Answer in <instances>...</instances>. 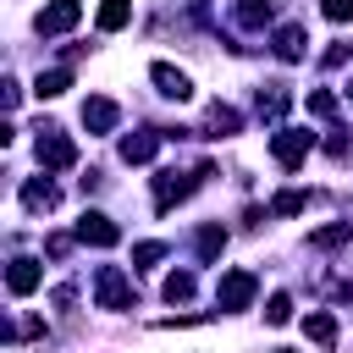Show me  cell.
Listing matches in <instances>:
<instances>
[{
    "mask_svg": "<svg viewBox=\"0 0 353 353\" xmlns=\"http://www.w3.org/2000/svg\"><path fill=\"white\" fill-rule=\"evenodd\" d=\"M94 303L99 309H132V276L121 265H99L94 270Z\"/></svg>",
    "mask_w": 353,
    "mask_h": 353,
    "instance_id": "6da1fadb",
    "label": "cell"
},
{
    "mask_svg": "<svg viewBox=\"0 0 353 353\" xmlns=\"http://www.w3.org/2000/svg\"><path fill=\"white\" fill-rule=\"evenodd\" d=\"M309 149H314V132H303V127H276V132H270V160H276L281 171H298Z\"/></svg>",
    "mask_w": 353,
    "mask_h": 353,
    "instance_id": "7a4b0ae2",
    "label": "cell"
},
{
    "mask_svg": "<svg viewBox=\"0 0 353 353\" xmlns=\"http://www.w3.org/2000/svg\"><path fill=\"white\" fill-rule=\"evenodd\" d=\"M39 165L44 171H72L77 165V143L61 127H39Z\"/></svg>",
    "mask_w": 353,
    "mask_h": 353,
    "instance_id": "3957f363",
    "label": "cell"
},
{
    "mask_svg": "<svg viewBox=\"0 0 353 353\" xmlns=\"http://www.w3.org/2000/svg\"><path fill=\"white\" fill-rule=\"evenodd\" d=\"M199 176H210V165H199V171H160V176H154V210L182 204V199L199 188Z\"/></svg>",
    "mask_w": 353,
    "mask_h": 353,
    "instance_id": "277c9868",
    "label": "cell"
},
{
    "mask_svg": "<svg viewBox=\"0 0 353 353\" xmlns=\"http://www.w3.org/2000/svg\"><path fill=\"white\" fill-rule=\"evenodd\" d=\"M254 292H259L254 270H226V276H221V287H215V303H221L226 314H237V309H248V303H254Z\"/></svg>",
    "mask_w": 353,
    "mask_h": 353,
    "instance_id": "5b68a950",
    "label": "cell"
},
{
    "mask_svg": "<svg viewBox=\"0 0 353 353\" xmlns=\"http://www.w3.org/2000/svg\"><path fill=\"white\" fill-rule=\"evenodd\" d=\"M72 237L88 243V248H116V243H121V226H116L110 215H99V210H83V221L72 226Z\"/></svg>",
    "mask_w": 353,
    "mask_h": 353,
    "instance_id": "8992f818",
    "label": "cell"
},
{
    "mask_svg": "<svg viewBox=\"0 0 353 353\" xmlns=\"http://www.w3.org/2000/svg\"><path fill=\"white\" fill-rule=\"evenodd\" d=\"M39 281H44V270H39V259H11L6 265V287H11V298H28V292H39Z\"/></svg>",
    "mask_w": 353,
    "mask_h": 353,
    "instance_id": "52a82bcc",
    "label": "cell"
},
{
    "mask_svg": "<svg viewBox=\"0 0 353 353\" xmlns=\"http://www.w3.org/2000/svg\"><path fill=\"white\" fill-rule=\"evenodd\" d=\"M77 17H83V0H50L39 11V33H66V28H77Z\"/></svg>",
    "mask_w": 353,
    "mask_h": 353,
    "instance_id": "ba28073f",
    "label": "cell"
},
{
    "mask_svg": "<svg viewBox=\"0 0 353 353\" xmlns=\"http://www.w3.org/2000/svg\"><path fill=\"white\" fill-rule=\"evenodd\" d=\"M55 199H61V193H55L50 176H28V182H22V210H28V215H50Z\"/></svg>",
    "mask_w": 353,
    "mask_h": 353,
    "instance_id": "9c48e42d",
    "label": "cell"
},
{
    "mask_svg": "<svg viewBox=\"0 0 353 353\" xmlns=\"http://www.w3.org/2000/svg\"><path fill=\"white\" fill-rule=\"evenodd\" d=\"M149 77H154V88H160L165 99H193V83H188V72H176V66L154 61V66H149Z\"/></svg>",
    "mask_w": 353,
    "mask_h": 353,
    "instance_id": "30bf717a",
    "label": "cell"
},
{
    "mask_svg": "<svg viewBox=\"0 0 353 353\" xmlns=\"http://www.w3.org/2000/svg\"><path fill=\"white\" fill-rule=\"evenodd\" d=\"M154 154H160V132L143 127V132H127V138H121V160H127V165H149Z\"/></svg>",
    "mask_w": 353,
    "mask_h": 353,
    "instance_id": "8fae6325",
    "label": "cell"
},
{
    "mask_svg": "<svg viewBox=\"0 0 353 353\" xmlns=\"http://www.w3.org/2000/svg\"><path fill=\"white\" fill-rule=\"evenodd\" d=\"M116 121H121L116 99H83V127H88V132H110Z\"/></svg>",
    "mask_w": 353,
    "mask_h": 353,
    "instance_id": "7c38bea8",
    "label": "cell"
},
{
    "mask_svg": "<svg viewBox=\"0 0 353 353\" xmlns=\"http://www.w3.org/2000/svg\"><path fill=\"white\" fill-rule=\"evenodd\" d=\"M281 61H303V50H309V33L298 28V22H287V28H276V44H270Z\"/></svg>",
    "mask_w": 353,
    "mask_h": 353,
    "instance_id": "4fadbf2b",
    "label": "cell"
},
{
    "mask_svg": "<svg viewBox=\"0 0 353 353\" xmlns=\"http://www.w3.org/2000/svg\"><path fill=\"white\" fill-rule=\"evenodd\" d=\"M94 22H99V33H121V28L132 22V0H105Z\"/></svg>",
    "mask_w": 353,
    "mask_h": 353,
    "instance_id": "5bb4252c",
    "label": "cell"
},
{
    "mask_svg": "<svg viewBox=\"0 0 353 353\" xmlns=\"http://www.w3.org/2000/svg\"><path fill=\"white\" fill-rule=\"evenodd\" d=\"M204 127H210V138H232V132L243 127V116H237L232 105H221V99H215V105H210V116H204Z\"/></svg>",
    "mask_w": 353,
    "mask_h": 353,
    "instance_id": "9a60e30c",
    "label": "cell"
},
{
    "mask_svg": "<svg viewBox=\"0 0 353 353\" xmlns=\"http://www.w3.org/2000/svg\"><path fill=\"white\" fill-rule=\"evenodd\" d=\"M193 248H199V265H215V259H221V248H226V232H221V226L210 221V226H199Z\"/></svg>",
    "mask_w": 353,
    "mask_h": 353,
    "instance_id": "2e32d148",
    "label": "cell"
},
{
    "mask_svg": "<svg viewBox=\"0 0 353 353\" xmlns=\"http://www.w3.org/2000/svg\"><path fill=\"white\" fill-rule=\"evenodd\" d=\"M303 331H309V342H314V347H336V320H331L325 309H314V314L303 320Z\"/></svg>",
    "mask_w": 353,
    "mask_h": 353,
    "instance_id": "e0dca14e",
    "label": "cell"
},
{
    "mask_svg": "<svg viewBox=\"0 0 353 353\" xmlns=\"http://www.w3.org/2000/svg\"><path fill=\"white\" fill-rule=\"evenodd\" d=\"M237 28H265L270 22V0H237Z\"/></svg>",
    "mask_w": 353,
    "mask_h": 353,
    "instance_id": "ac0fdd59",
    "label": "cell"
},
{
    "mask_svg": "<svg viewBox=\"0 0 353 353\" xmlns=\"http://www.w3.org/2000/svg\"><path fill=\"white\" fill-rule=\"evenodd\" d=\"M66 88H72V72H66V66L39 72V83H33V94H39V99H55V94H66Z\"/></svg>",
    "mask_w": 353,
    "mask_h": 353,
    "instance_id": "d6986e66",
    "label": "cell"
},
{
    "mask_svg": "<svg viewBox=\"0 0 353 353\" xmlns=\"http://www.w3.org/2000/svg\"><path fill=\"white\" fill-rule=\"evenodd\" d=\"M303 210H309V193L303 188H287V193L270 199V215H303Z\"/></svg>",
    "mask_w": 353,
    "mask_h": 353,
    "instance_id": "ffe728a7",
    "label": "cell"
},
{
    "mask_svg": "<svg viewBox=\"0 0 353 353\" xmlns=\"http://www.w3.org/2000/svg\"><path fill=\"white\" fill-rule=\"evenodd\" d=\"M347 237H353V221H331V226H320L309 243H314V248H336V243H347Z\"/></svg>",
    "mask_w": 353,
    "mask_h": 353,
    "instance_id": "44dd1931",
    "label": "cell"
},
{
    "mask_svg": "<svg viewBox=\"0 0 353 353\" xmlns=\"http://www.w3.org/2000/svg\"><path fill=\"white\" fill-rule=\"evenodd\" d=\"M188 298H193V276L188 270H171L165 276V303H188Z\"/></svg>",
    "mask_w": 353,
    "mask_h": 353,
    "instance_id": "7402d4cb",
    "label": "cell"
},
{
    "mask_svg": "<svg viewBox=\"0 0 353 353\" xmlns=\"http://www.w3.org/2000/svg\"><path fill=\"white\" fill-rule=\"evenodd\" d=\"M309 116L331 121V116H336V94H331V88H309Z\"/></svg>",
    "mask_w": 353,
    "mask_h": 353,
    "instance_id": "603a6c76",
    "label": "cell"
},
{
    "mask_svg": "<svg viewBox=\"0 0 353 353\" xmlns=\"http://www.w3.org/2000/svg\"><path fill=\"white\" fill-rule=\"evenodd\" d=\"M265 320H270V325H287V320H292V298H287V292H276V298L265 303Z\"/></svg>",
    "mask_w": 353,
    "mask_h": 353,
    "instance_id": "cb8c5ba5",
    "label": "cell"
},
{
    "mask_svg": "<svg viewBox=\"0 0 353 353\" xmlns=\"http://www.w3.org/2000/svg\"><path fill=\"white\" fill-rule=\"evenodd\" d=\"M281 110H287V94L281 88H270V94L259 88V116H281Z\"/></svg>",
    "mask_w": 353,
    "mask_h": 353,
    "instance_id": "d4e9b609",
    "label": "cell"
},
{
    "mask_svg": "<svg viewBox=\"0 0 353 353\" xmlns=\"http://www.w3.org/2000/svg\"><path fill=\"white\" fill-rule=\"evenodd\" d=\"M165 259V243H132V265H154Z\"/></svg>",
    "mask_w": 353,
    "mask_h": 353,
    "instance_id": "484cf974",
    "label": "cell"
},
{
    "mask_svg": "<svg viewBox=\"0 0 353 353\" xmlns=\"http://www.w3.org/2000/svg\"><path fill=\"white\" fill-rule=\"evenodd\" d=\"M325 22H353V0H320Z\"/></svg>",
    "mask_w": 353,
    "mask_h": 353,
    "instance_id": "4316f807",
    "label": "cell"
},
{
    "mask_svg": "<svg viewBox=\"0 0 353 353\" xmlns=\"http://www.w3.org/2000/svg\"><path fill=\"white\" fill-rule=\"evenodd\" d=\"M72 243H77V237H50V243H44V254H50V259H66V254H72Z\"/></svg>",
    "mask_w": 353,
    "mask_h": 353,
    "instance_id": "83f0119b",
    "label": "cell"
},
{
    "mask_svg": "<svg viewBox=\"0 0 353 353\" xmlns=\"http://www.w3.org/2000/svg\"><path fill=\"white\" fill-rule=\"evenodd\" d=\"M0 99H6V110H17V99H22V88H17L11 77H6V83H0Z\"/></svg>",
    "mask_w": 353,
    "mask_h": 353,
    "instance_id": "f1b7e54d",
    "label": "cell"
},
{
    "mask_svg": "<svg viewBox=\"0 0 353 353\" xmlns=\"http://www.w3.org/2000/svg\"><path fill=\"white\" fill-rule=\"evenodd\" d=\"M320 61H325V66H342V61H347V44H331V50H325Z\"/></svg>",
    "mask_w": 353,
    "mask_h": 353,
    "instance_id": "f546056e",
    "label": "cell"
},
{
    "mask_svg": "<svg viewBox=\"0 0 353 353\" xmlns=\"http://www.w3.org/2000/svg\"><path fill=\"white\" fill-rule=\"evenodd\" d=\"M276 353H292V347H276Z\"/></svg>",
    "mask_w": 353,
    "mask_h": 353,
    "instance_id": "4dcf8cb0",
    "label": "cell"
},
{
    "mask_svg": "<svg viewBox=\"0 0 353 353\" xmlns=\"http://www.w3.org/2000/svg\"><path fill=\"white\" fill-rule=\"evenodd\" d=\"M347 99H353V83H347Z\"/></svg>",
    "mask_w": 353,
    "mask_h": 353,
    "instance_id": "1f68e13d",
    "label": "cell"
}]
</instances>
